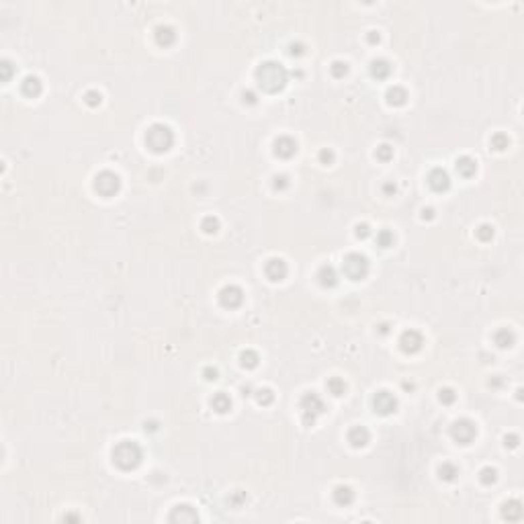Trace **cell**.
<instances>
[{
  "mask_svg": "<svg viewBox=\"0 0 524 524\" xmlns=\"http://www.w3.org/2000/svg\"><path fill=\"white\" fill-rule=\"evenodd\" d=\"M256 80H258V84L264 92L276 95V92H281L287 86L289 72L285 70V66L278 64V62H264L258 66V70H256Z\"/></svg>",
  "mask_w": 524,
  "mask_h": 524,
  "instance_id": "1",
  "label": "cell"
},
{
  "mask_svg": "<svg viewBox=\"0 0 524 524\" xmlns=\"http://www.w3.org/2000/svg\"><path fill=\"white\" fill-rule=\"evenodd\" d=\"M144 450L142 447L133 440H123L113 449V463L117 465L121 471H131L142 465Z\"/></svg>",
  "mask_w": 524,
  "mask_h": 524,
  "instance_id": "2",
  "label": "cell"
},
{
  "mask_svg": "<svg viewBox=\"0 0 524 524\" xmlns=\"http://www.w3.org/2000/svg\"><path fill=\"white\" fill-rule=\"evenodd\" d=\"M146 144L154 154H164L174 144V133L168 125L164 123H154L146 131Z\"/></svg>",
  "mask_w": 524,
  "mask_h": 524,
  "instance_id": "3",
  "label": "cell"
},
{
  "mask_svg": "<svg viewBox=\"0 0 524 524\" xmlns=\"http://www.w3.org/2000/svg\"><path fill=\"white\" fill-rule=\"evenodd\" d=\"M299 410H301V420H303V424L305 426H313L318 418L325 412V405H324V401H322V398L318 393L309 391L299 399Z\"/></svg>",
  "mask_w": 524,
  "mask_h": 524,
  "instance_id": "4",
  "label": "cell"
},
{
  "mask_svg": "<svg viewBox=\"0 0 524 524\" xmlns=\"http://www.w3.org/2000/svg\"><path fill=\"white\" fill-rule=\"evenodd\" d=\"M342 271L344 274L350 278V281H363V278L369 274V260L367 256L358 254V252H350L344 256L342 260Z\"/></svg>",
  "mask_w": 524,
  "mask_h": 524,
  "instance_id": "5",
  "label": "cell"
},
{
  "mask_svg": "<svg viewBox=\"0 0 524 524\" xmlns=\"http://www.w3.org/2000/svg\"><path fill=\"white\" fill-rule=\"evenodd\" d=\"M121 189V178H119V174H115L111 170H102L97 174V178H95V191L102 197H113V195H117Z\"/></svg>",
  "mask_w": 524,
  "mask_h": 524,
  "instance_id": "6",
  "label": "cell"
},
{
  "mask_svg": "<svg viewBox=\"0 0 524 524\" xmlns=\"http://www.w3.org/2000/svg\"><path fill=\"white\" fill-rule=\"evenodd\" d=\"M450 436L455 438L459 445H471L477 436V426H475V422L463 418V420H457L450 426Z\"/></svg>",
  "mask_w": 524,
  "mask_h": 524,
  "instance_id": "7",
  "label": "cell"
},
{
  "mask_svg": "<svg viewBox=\"0 0 524 524\" xmlns=\"http://www.w3.org/2000/svg\"><path fill=\"white\" fill-rule=\"evenodd\" d=\"M373 407H375V412L381 414V416H389L398 410V398L387 391V389H381L375 393V398H373Z\"/></svg>",
  "mask_w": 524,
  "mask_h": 524,
  "instance_id": "8",
  "label": "cell"
},
{
  "mask_svg": "<svg viewBox=\"0 0 524 524\" xmlns=\"http://www.w3.org/2000/svg\"><path fill=\"white\" fill-rule=\"evenodd\" d=\"M244 301V291L238 285H225L219 291V303L227 309H236Z\"/></svg>",
  "mask_w": 524,
  "mask_h": 524,
  "instance_id": "9",
  "label": "cell"
},
{
  "mask_svg": "<svg viewBox=\"0 0 524 524\" xmlns=\"http://www.w3.org/2000/svg\"><path fill=\"white\" fill-rule=\"evenodd\" d=\"M424 344V336L418 330H405L399 336V348L405 354H416Z\"/></svg>",
  "mask_w": 524,
  "mask_h": 524,
  "instance_id": "10",
  "label": "cell"
},
{
  "mask_svg": "<svg viewBox=\"0 0 524 524\" xmlns=\"http://www.w3.org/2000/svg\"><path fill=\"white\" fill-rule=\"evenodd\" d=\"M428 184H430V189L436 191V193H445L449 191V186H450V176H449V172L445 168H434V170H430L428 174Z\"/></svg>",
  "mask_w": 524,
  "mask_h": 524,
  "instance_id": "11",
  "label": "cell"
},
{
  "mask_svg": "<svg viewBox=\"0 0 524 524\" xmlns=\"http://www.w3.org/2000/svg\"><path fill=\"white\" fill-rule=\"evenodd\" d=\"M170 522H199V514H197V510L189 504H178L174 506L170 516H168Z\"/></svg>",
  "mask_w": 524,
  "mask_h": 524,
  "instance_id": "12",
  "label": "cell"
},
{
  "mask_svg": "<svg viewBox=\"0 0 524 524\" xmlns=\"http://www.w3.org/2000/svg\"><path fill=\"white\" fill-rule=\"evenodd\" d=\"M264 273H266V276H269L273 283H281L283 278L287 276L289 269H287V262L283 258H271L269 262H266V266H264Z\"/></svg>",
  "mask_w": 524,
  "mask_h": 524,
  "instance_id": "13",
  "label": "cell"
},
{
  "mask_svg": "<svg viewBox=\"0 0 524 524\" xmlns=\"http://www.w3.org/2000/svg\"><path fill=\"white\" fill-rule=\"evenodd\" d=\"M297 152V142L293 137H289V135H281V137H276L274 139V154L278 158H285L289 160L291 156H295Z\"/></svg>",
  "mask_w": 524,
  "mask_h": 524,
  "instance_id": "14",
  "label": "cell"
},
{
  "mask_svg": "<svg viewBox=\"0 0 524 524\" xmlns=\"http://www.w3.org/2000/svg\"><path fill=\"white\" fill-rule=\"evenodd\" d=\"M318 283L324 289H332V287L338 285V273H336V269L332 264H324L318 271Z\"/></svg>",
  "mask_w": 524,
  "mask_h": 524,
  "instance_id": "15",
  "label": "cell"
},
{
  "mask_svg": "<svg viewBox=\"0 0 524 524\" xmlns=\"http://www.w3.org/2000/svg\"><path fill=\"white\" fill-rule=\"evenodd\" d=\"M369 440H371V434H369V430L365 426H354V428L348 430V442H350L354 449L367 447Z\"/></svg>",
  "mask_w": 524,
  "mask_h": 524,
  "instance_id": "16",
  "label": "cell"
},
{
  "mask_svg": "<svg viewBox=\"0 0 524 524\" xmlns=\"http://www.w3.org/2000/svg\"><path fill=\"white\" fill-rule=\"evenodd\" d=\"M524 514V508H522V502L520 499H508V502L502 506V516L508 520V522H518Z\"/></svg>",
  "mask_w": 524,
  "mask_h": 524,
  "instance_id": "17",
  "label": "cell"
},
{
  "mask_svg": "<svg viewBox=\"0 0 524 524\" xmlns=\"http://www.w3.org/2000/svg\"><path fill=\"white\" fill-rule=\"evenodd\" d=\"M154 37H156L158 45H162V48H170V45L176 41V31H174L172 27H168V25H160L154 31Z\"/></svg>",
  "mask_w": 524,
  "mask_h": 524,
  "instance_id": "18",
  "label": "cell"
},
{
  "mask_svg": "<svg viewBox=\"0 0 524 524\" xmlns=\"http://www.w3.org/2000/svg\"><path fill=\"white\" fill-rule=\"evenodd\" d=\"M21 90H23V95H25V97L35 99V97H39V95H41L43 84H41V80H39L37 76H27V78L21 82Z\"/></svg>",
  "mask_w": 524,
  "mask_h": 524,
  "instance_id": "19",
  "label": "cell"
},
{
  "mask_svg": "<svg viewBox=\"0 0 524 524\" xmlns=\"http://www.w3.org/2000/svg\"><path fill=\"white\" fill-rule=\"evenodd\" d=\"M385 99H387L389 107H403V104L407 102V90L403 86H391L387 90Z\"/></svg>",
  "mask_w": 524,
  "mask_h": 524,
  "instance_id": "20",
  "label": "cell"
},
{
  "mask_svg": "<svg viewBox=\"0 0 524 524\" xmlns=\"http://www.w3.org/2000/svg\"><path fill=\"white\" fill-rule=\"evenodd\" d=\"M455 168H457V172L461 174L463 178H471L473 174L477 172V162L473 158H469V156H461L455 162Z\"/></svg>",
  "mask_w": 524,
  "mask_h": 524,
  "instance_id": "21",
  "label": "cell"
},
{
  "mask_svg": "<svg viewBox=\"0 0 524 524\" xmlns=\"http://www.w3.org/2000/svg\"><path fill=\"white\" fill-rule=\"evenodd\" d=\"M371 76L377 80H387L391 74V64L387 60H373L371 62Z\"/></svg>",
  "mask_w": 524,
  "mask_h": 524,
  "instance_id": "22",
  "label": "cell"
},
{
  "mask_svg": "<svg viewBox=\"0 0 524 524\" xmlns=\"http://www.w3.org/2000/svg\"><path fill=\"white\" fill-rule=\"evenodd\" d=\"M334 502L338 506H350L354 502V492L350 485H338L334 490Z\"/></svg>",
  "mask_w": 524,
  "mask_h": 524,
  "instance_id": "23",
  "label": "cell"
},
{
  "mask_svg": "<svg viewBox=\"0 0 524 524\" xmlns=\"http://www.w3.org/2000/svg\"><path fill=\"white\" fill-rule=\"evenodd\" d=\"M211 407L217 412V414H225L231 410V399H229V395L227 393H215L213 398H211Z\"/></svg>",
  "mask_w": 524,
  "mask_h": 524,
  "instance_id": "24",
  "label": "cell"
},
{
  "mask_svg": "<svg viewBox=\"0 0 524 524\" xmlns=\"http://www.w3.org/2000/svg\"><path fill=\"white\" fill-rule=\"evenodd\" d=\"M494 342L498 344V348H510L512 344L516 342V336H514V332H512V330L502 328V330H498L494 334Z\"/></svg>",
  "mask_w": 524,
  "mask_h": 524,
  "instance_id": "25",
  "label": "cell"
},
{
  "mask_svg": "<svg viewBox=\"0 0 524 524\" xmlns=\"http://www.w3.org/2000/svg\"><path fill=\"white\" fill-rule=\"evenodd\" d=\"M457 475H459V467L457 465H452V463H449V461H445L438 467V477L442 481H455Z\"/></svg>",
  "mask_w": 524,
  "mask_h": 524,
  "instance_id": "26",
  "label": "cell"
},
{
  "mask_svg": "<svg viewBox=\"0 0 524 524\" xmlns=\"http://www.w3.org/2000/svg\"><path fill=\"white\" fill-rule=\"evenodd\" d=\"M325 387H328V391L334 395V398H340V395L346 393V383L340 377H330L328 383H325Z\"/></svg>",
  "mask_w": 524,
  "mask_h": 524,
  "instance_id": "27",
  "label": "cell"
},
{
  "mask_svg": "<svg viewBox=\"0 0 524 524\" xmlns=\"http://www.w3.org/2000/svg\"><path fill=\"white\" fill-rule=\"evenodd\" d=\"M258 360H260V356H258V352H254V350H244V352L240 354V363H242L244 369H254V367H258Z\"/></svg>",
  "mask_w": 524,
  "mask_h": 524,
  "instance_id": "28",
  "label": "cell"
},
{
  "mask_svg": "<svg viewBox=\"0 0 524 524\" xmlns=\"http://www.w3.org/2000/svg\"><path fill=\"white\" fill-rule=\"evenodd\" d=\"M492 148L496 150V152H504V150L510 146V137L506 135V133H502V131H498V133H494L492 135Z\"/></svg>",
  "mask_w": 524,
  "mask_h": 524,
  "instance_id": "29",
  "label": "cell"
},
{
  "mask_svg": "<svg viewBox=\"0 0 524 524\" xmlns=\"http://www.w3.org/2000/svg\"><path fill=\"white\" fill-rule=\"evenodd\" d=\"M201 229L205 231V234H209V236L217 234V231H219V219L213 217V215L203 217V221H201Z\"/></svg>",
  "mask_w": 524,
  "mask_h": 524,
  "instance_id": "30",
  "label": "cell"
},
{
  "mask_svg": "<svg viewBox=\"0 0 524 524\" xmlns=\"http://www.w3.org/2000/svg\"><path fill=\"white\" fill-rule=\"evenodd\" d=\"M479 481H481L483 485H494V483L498 481V471H496L494 467H483V469L479 471Z\"/></svg>",
  "mask_w": 524,
  "mask_h": 524,
  "instance_id": "31",
  "label": "cell"
},
{
  "mask_svg": "<svg viewBox=\"0 0 524 524\" xmlns=\"http://www.w3.org/2000/svg\"><path fill=\"white\" fill-rule=\"evenodd\" d=\"M475 236H477V240H481V242H492V238H494V225L481 224L479 227L475 229Z\"/></svg>",
  "mask_w": 524,
  "mask_h": 524,
  "instance_id": "32",
  "label": "cell"
},
{
  "mask_svg": "<svg viewBox=\"0 0 524 524\" xmlns=\"http://www.w3.org/2000/svg\"><path fill=\"white\" fill-rule=\"evenodd\" d=\"M375 158H377L379 162H389V160L393 158V146H389V144H381V146L375 150Z\"/></svg>",
  "mask_w": 524,
  "mask_h": 524,
  "instance_id": "33",
  "label": "cell"
},
{
  "mask_svg": "<svg viewBox=\"0 0 524 524\" xmlns=\"http://www.w3.org/2000/svg\"><path fill=\"white\" fill-rule=\"evenodd\" d=\"M393 242H395L393 231H389V229H381L379 234H377V246H381V248L393 246Z\"/></svg>",
  "mask_w": 524,
  "mask_h": 524,
  "instance_id": "34",
  "label": "cell"
},
{
  "mask_svg": "<svg viewBox=\"0 0 524 524\" xmlns=\"http://www.w3.org/2000/svg\"><path fill=\"white\" fill-rule=\"evenodd\" d=\"M13 74H15V66L8 60H2V64H0V80H2V82H10Z\"/></svg>",
  "mask_w": 524,
  "mask_h": 524,
  "instance_id": "35",
  "label": "cell"
},
{
  "mask_svg": "<svg viewBox=\"0 0 524 524\" xmlns=\"http://www.w3.org/2000/svg\"><path fill=\"white\" fill-rule=\"evenodd\" d=\"M330 72L334 78H344L348 74V64L342 62V60H336L332 66H330Z\"/></svg>",
  "mask_w": 524,
  "mask_h": 524,
  "instance_id": "36",
  "label": "cell"
},
{
  "mask_svg": "<svg viewBox=\"0 0 524 524\" xmlns=\"http://www.w3.org/2000/svg\"><path fill=\"white\" fill-rule=\"evenodd\" d=\"M438 399H440V403L450 405V403H455V399H457V393H455V389L445 387V389H440V391H438Z\"/></svg>",
  "mask_w": 524,
  "mask_h": 524,
  "instance_id": "37",
  "label": "cell"
},
{
  "mask_svg": "<svg viewBox=\"0 0 524 524\" xmlns=\"http://www.w3.org/2000/svg\"><path fill=\"white\" fill-rule=\"evenodd\" d=\"M256 399H258L260 405H271L274 401V393L271 389H258L256 391Z\"/></svg>",
  "mask_w": 524,
  "mask_h": 524,
  "instance_id": "38",
  "label": "cell"
},
{
  "mask_svg": "<svg viewBox=\"0 0 524 524\" xmlns=\"http://www.w3.org/2000/svg\"><path fill=\"white\" fill-rule=\"evenodd\" d=\"M84 102L88 104V107H99V104L102 102V95L99 90H88L84 95Z\"/></svg>",
  "mask_w": 524,
  "mask_h": 524,
  "instance_id": "39",
  "label": "cell"
},
{
  "mask_svg": "<svg viewBox=\"0 0 524 524\" xmlns=\"http://www.w3.org/2000/svg\"><path fill=\"white\" fill-rule=\"evenodd\" d=\"M318 158H320V164H324V166H330V164H334L336 154H334V150H330V148H324L322 152L318 154Z\"/></svg>",
  "mask_w": 524,
  "mask_h": 524,
  "instance_id": "40",
  "label": "cell"
},
{
  "mask_svg": "<svg viewBox=\"0 0 524 524\" xmlns=\"http://www.w3.org/2000/svg\"><path fill=\"white\" fill-rule=\"evenodd\" d=\"M289 176L287 174H276V176L273 178V186H274V191H285L289 189Z\"/></svg>",
  "mask_w": 524,
  "mask_h": 524,
  "instance_id": "41",
  "label": "cell"
},
{
  "mask_svg": "<svg viewBox=\"0 0 524 524\" xmlns=\"http://www.w3.org/2000/svg\"><path fill=\"white\" fill-rule=\"evenodd\" d=\"M229 504L234 506V508H240V506H244V504H246V492H240V490H238V492H234V494L229 496Z\"/></svg>",
  "mask_w": 524,
  "mask_h": 524,
  "instance_id": "42",
  "label": "cell"
},
{
  "mask_svg": "<svg viewBox=\"0 0 524 524\" xmlns=\"http://www.w3.org/2000/svg\"><path fill=\"white\" fill-rule=\"evenodd\" d=\"M354 234H356L358 240L369 238V236H371V225H369V224H358V225L354 227Z\"/></svg>",
  "mask_w": 524,
  "mask_h": 524,
  "instance_id": "43",
  "label": "cell"
},
{
  "mask_svg": "<svg viewBox=\"0 0 524 524\" xmlns=\"http://www.w3.org/2000/svg\"><path fill=\"white\" fill-rule=\"evenodd\" d=\"M242 102L244 104H256L258 102V95H256L254 90H244L242 92Z\"/></svg>",
  "mask_w": 524,
  "mask_h": 524,
  "instance_id": "44",
  "label": "cell"
},
{
  "mask_svg": "<svg viewBox=\"0 0 524 524\" xmlns=\"http://www.w3.org/2000/svg\"><path fill=\"white\" fill-rule=\"evenodd\" d=\"M303 53H305V45H303V43H299V41H297V43H291V45H289V55H293V57H295V55H303Z\"/></svg>",
  "mask_w": 524,
  "mask_h": 524,
  "instance_id": "45",
  "label": "cell"
},
{
  "mask_svg": "<svg viewBox=\"0 0 524 524\" xmlns=\"http://www.w3.org/2000/svg\"><path fill=\"white\" fill-rule=\"evenodd\" d=\"M217 375H219V373H217L215 367H205V369H203V377H205L207 381H215Z\"/></svg>",
  "mask_w": 524,
  "mask_h": 524,
  "instance_id": "46",
  "label": "cell"
},
{
  "mask_svg": "<svg viewBox=\"0 0 524 524\" xmlns=\"http://www.w3.org/2000/svg\"><path fill=\"white\" fill-rule=\"evenodd\" d=\"M518 442H520V438H518L516 434H510V436L506 434V436H504V445L510 447V449H516V447H518Z\"/></svg>",
  "mask_w": 524,
  "mask_h": 524,
  "instance_id": "47",
  "label": "cell"
},
{
  "mask_svg": "<svg viewBox=\"0 0 524 524\" xmlns=\"http://www.w3.org/2000/svg\"><path fill=\"white\" fill-rule=\"evenodd\" d=\"M383 193H385L387 197H393L395 193H398V186H395V182H385L383 184Z\"/></svg>",
  "mask_w": 524,
  "mask_h": 524,
  "instance_id": "48",
  "label": "cell"
},
{
  "mask_svg": "<svg viewBox=\"0 0 524 524\" xmlns=\"http://www.w3.org/2000/svg\"><path fill=\"white\" fill-rule=\"evenodd\" d=\"M367 41H369L371 45H377V43L381 41V35H379V31H369V33H367Z\"/></svg>",
  "mask_w": 524,
  "mask_h": 524,
  "instance_id": "49",
  "label": "cell"
},
{
  "mask_svg": "<svg viewBox=\"0 0 524 524\" xmlns=\"http://www.w3.org/2000/svg\"><path fill=\"white\" fill-rule=\"evenodd\" d=\"M502 383H504V379L499 375H496V377L490 379V387H502Z\"/></svg>",
  "mask_w": 524,
  "mask_h": 524,
  "instance_id": "50",
  "label": "cell"
},
{
  "mask_svg": "<svg viewBox=\"0 0 524 524\" xmlns=\"http://www.w3.org/2000/svg\"><path fill=\"white\" fill-rule=\"evenodd\" d=\"M422 219H428V221L434 219V209H430V207L424 209V211H422Z\"/></svg>",
  "mask_w": 524,
  "mask_h": 524,
  "instance_id": "51",
  "label": "cell"
},
{
  "mask_svg": "<svg viewBox=\"0 0 524 524\" xmlns=\"http://www.w3.org/2000/svg\"><path fill=\"white\" fill-rule=\"evenodd\" d=\"M144 428H146V430H158V422H154V420H152V422H146Z\"/></svg>",
  "mask_w": 524,
  "mask_h": 524,
  "instance_id": "52",
  "label": "cell"
},
{
  "mask_svg": "<svg viewBox=\"0 0 524 524\" xmlns=\"http://www.w3.org/2000/svg\"><path fill=\"white\" fill-rule=\"evenodd\" d=\"M389 332V324H381L379 325V334H387Z\"/></svg>",
  "mask_w": 524,
  "mask_h": 524,
  "instance_id": "53",
  "label": "cell"
},
{
  "mask_svg": "<svg viewBox=\"0 0 524 524\" xmlns=\"http://www.w3.org/2000/svg\"><path fill=\"white\" fill-rule=\"evenodd\" d=\"M64 520H74V522H78L80 516H76V514H64Z\"/></svg>",
  "mask_w": 524,
  "mask_h": 524,
  "instance_id": "54",
  "label": "cell"
},
{
  "mask_svg": "<svg viewBox=\"0 0 524 524\" xmlns=\"http://www.w3.org/2000/svg\"><path fill=\"white\" fill-rule=\"evenodd\" d=\"M403 389H414V383H407V381H405V383H403Z\"/></svg>",
  "mask_w": 524,
  "mask_h": 524,
  "instance_id": "55",
  "label": "cell"
}]
</instances>
